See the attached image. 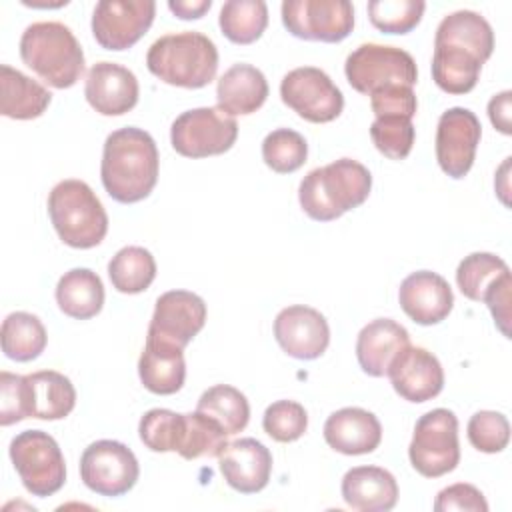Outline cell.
<instances>
[{"instance_id":"cell-23","label":"cell","mask_w":512,"mask_h":512,"mask_svg":"<svg viewBox=\"0 0 512 512\" xmlns=\"http://www.w3.org/2000/svg\"><path fill=\"white\" fill-rule=\"evenodd\" d=\"M406 346H410V334L402 324L392 318H376L360 330L356 358L368 376L382 378Z\"/></svg>"},{"instance_id":"cell-21","label":"cell","mask_w":512,"mask_h":512,"mask_svg":"<svg viewBox=\"0 0 512 512\" xmlns=\"http://www.w3.org/2000/svg\"><path fill=\"white\" fill-rule=\"evenodd\" d=\"M20 404L24 418L62 420L76 406V390L68 376L40 370L20 378Z\"/></svg>"},{"instance_id":"cell-28","label":"cell","mask_w":512,"mask_h":512,"mask_svg":"<svg viewBox=\"0 0 512 512\" xmlns=\"http://www.w3.org/2000/svg\"><path fill=\"white\" fill-rule=\"evenodd\" d=\"M52 94L20 70L0 66V112L14 120H32L46 112Z\"/></svg>"},{"instance_id":"cell-45","label":"cell","mask_w":512,"mask_h":512,"mask_svg":"<svg viewBox=\"0 0 512 512\" xmlns=\"http://www.w3.org/2000/svg\"><path fill=\"white\" fill-rule=\"evenodd\" d=\"M510 288H512V278H510V272L500 276L484 294L482 302H486V306L490 308L492 312V318H494V324L500 328V332L510 338V330H508V324H510Z\"/></svg>"},{"instance_id":"cell-39","label":"cell","mask_w":512,"mask_h":512,"mask_svg":"<svg viewBox=\"0 0 512 512\" xmlns=\"http://www.w3.org/2000/svg\"><path fill=\"white\" fill-rule=\"evenodd\" d=\"M370 138L380 154H384L390 160H404L416 138V130L412 120L398 118V116H386L376 118L370 124Z\"/></svg>"},{"instance_id":"cell-48","label":"cell","mask_w":512,"mask_h":512,"mask_svg":"<svg viewBox=\"0 0 512 512\" xmlns=\"http://www.w3.org/2000/svg\"><path fill=\"white\" fill-rule=\"evenodd\" d=\"M212 6V0H170L168 8L182 20L202 18Z\"/></svg>"},{"instance_id":"cell-38","label":"cell","mask_w":512,"mask_h":512,"mask_svg":"<svg viewBox=\"0 0 512 512\" xmlns=\"http://www.w3.org/2000/svg\"><path fill=\"white\" fill-rule=\"evenodd\" d=\"M422 0H372L368 2V18L374 28L384 34H408L424 14Z\"/></svg>"},{"instance_id":"cell-18","label":"cell","mask_w":512,"mask_h":512,"mask_svg":"<svg viewBox=\"0 0 512 512\" xmlns=\"http://www.w3.org/2000/svg\"><path fill=\"white\" fill-rule=\"evenodd\" d=\"M88 104L102 116H122L130 112L140 96V86L132 70L116 62H96L84 84Z\"/></svg>"},{"instance_id":"cell-42","label":"cell","mask_w":512,"mask_h":512,"mask_svg":"<svg viewBox=\"0 0 512 512\" xmlns=\"http://www.w3.org/2000/svg\"><path fill=\"white\" fill-rule=\"evenodd\" d=\"M182 414L168 408L148 410L138 424L142 444L152 452H176Z\"/></svg>"},{"instance_id":"cell-35","label":"cell","mask_w":512,"mask_h":512,"mask_svg":"<svg viewBox=\"0 0 512 512\" xmlns=\"http://www.w3.org/2000/svg\"><path fill=\"white\" fill-rule=\"evenodd\" d=\"M228 434L222 430L218 422L208 418L206 414L194 410L182 414L176 452L184 460H196L204 456H218L224 448Z\"/></svg>"},{"instance_id":"cell-25","label":"cell","mask_w":512,"mask_h":512,"mask_svg":"<svg viewBox=\"0 0 512 512\" xmlns=\"http://www.w3.org/2000/svg\"><path fill=\"white\" fill-rule=\"evenodd\" d=\"M138 376L144 388L152 394H176L186 380L184 348L146 336V344L138 360Z\"/></svg>"},{"instance_id":"cell-46","label":"cell","mask_w":512,"mask_h":512,"mask_svg":"<svg viewBox=\"0 0 512 512\" xmlns=\"http://www.w3.org/2000/svg\"><path fill=\"white\" fill-rule=\"evenodd\" d=\"M20 374L2 372L0 374V424L10 426L20 420L22 404H20Z\"/></svg>"},{"instance_id":"cell-34","label":"cell","mask_w":512,"mask_h":512,"mask_svg":"<svg viewBox=\"0 0 512 512\" xmlns=\"http://www.w3.org/2000/svg\"><path fill=\"white\" fill-rule=\"evenodd\" d=\"M218 24L230 42L252 44L268 26V6L264 0H228L220 8Z\"/></svg>"},{"instance_id":"cell-1","label":"cell","mask_w":512,"mask_h":512,"mask_svg":"<svg viewBox=\"0 0 512 512\" xmlns=\"http://www.w3.org/2000/svg\"><path fill=\"white\" fill-rule=\"evenodd\" d=\"M160 156L154 138L136 126L108 134L102 150L100 178L108 196L134 204L150 196L158 182Z\"/></svg>"},{"instance_id":"cell-12","label":"cell","mask_w":512,"mask_h":512,"mask_svg":"<svg viewBox=\"0 0 512 512\" xmlns=\"http://www.w3.org/2000/svg\"><path fill=\"white\" fill-rule=\"evenodd\" d=\"M140 466L134 452L118 440H96L80 458V478L100 496H122L134 488Z\"/></svg>"},{"instance_id":"cell-6","label":"cell","mask_w":512,"mask_h":512,"mask_svg":"<svg viewBox=\"0 0 512 512\" xmlns=\"http://www.w3.org/2000/svg\"><path fill=\"white\" fill-rule=\"evenodd\" d=\"M412 468L426 478H440L460 462L458 418L448 408H434L422 414L414 426L408 446Z\"/></svg>"},{"instance_id":"cell-9","label":"cell","mask_w":512,"mask_h":512,"mask_svg":"<svg viewBox=\"0 0 512 512\" xmlns=\"http://www.w3.org/2000/svg\"><path fill=\"white\" fill-rule=\"evenodd\" d=\"M238 138L234 116L218 106H202L182 112L170 128L172 148L184 158H208L228 152Z\"/></svg>"},{"instance_id":"cell-19","label":"cell","mask_w":512,"mask_h":512,"mask_svg":"<svg viewBox=\"0 0 512 512\" xmlns=\"http://www.w3.org/2000/svg\"><path fill=\"white\" fill-rule=\"evenodd\" d=\"M216 458L226 484L236 492L256 494L266 488L272 474V454L260 440L226 442Z\"/></svg>"},{"instance_id":"cell-41","label":"cell","mask_w":512,"mask_h":512,"mask_svg":"<svg viewBox=\"0 0 512 512\" xmlns=\"http://www.w3.org/2000/svg\"><path fill=\"white\" fill-rule=\"evenodd\" d=\"M470 444L484 454L502 452L510 442V422L502 412L480 410L466 426Z\"/></svg>"},{"instance_id":"cell-26","label":"cell","mask_w":512,"mask_h":512,"mask_svg":"<svg viewBox=\"0 0 512 512\" xmlns=\"http://www.w3.org/2000/svg\"><path fill=\"white\" fill-rule=\"evenodd\" d=\"M268 98V80L252 64L230 66L216 84L218 108L230 116H246L256 112Z\"/></svg>"},{"instance_id":"cell-15","label":"cell","mask_w":512,"mask_h":512,"mask_svg":"<svg viewBox=\"0 0 512 512\" xmlns=\"http://www.w3.org/2000/svg\"><path fill=\"white\" fill-rule=\"evenodd\" d=\"M206 324V302L188 290H168L154 306L148 326L152 338L186 348Z\"/></svg>"},{"instance_id":"cell-5","label":"cell","mask_w":512,"mask_h":512,"mask_svg":"<svg viewBox=\"0 0 512 512\" xmlns=\"http://www.w3.org/2000/svg\"><path fill=\"white\" fill-rule=\"evenodd\" d=\"M48 214L58 238L70 248H94L108 232V214L84 180L58 182L48 194Z\"/></svg>"},{"instance_id":"cell-27","label":"cell","mask_w":512,"mask_h":512,"mask_svg":"<svg viewBox=\"0 0 512 512\" xmlns=\"http://www.w3.org/2000/svg\"><path fill=\"white\" fill-rule=\"evenodd\" d=\"M484 62L468 48L434 42L432 80L446 94H468L478 84Z\"/></svg>"},{"instance_id":"cell-22","label":"cell","mask_w":512,"mask_h":512,"mask_svg":"<svg viewBox=\"0 0 512 512\" xmlns=\"http://www.w3.org/2000/svg\"><path fill=\"white\" fill-rule=\"evenodd\" d=\"M324 440L332 450L346 456L370 454L382 442V426L372 412L346 406L326 418Z\"/></svg>"},{"instance_id":"cell-8","label":"cell","mask_w":512,"mask_h":512,"mask_svg":"<svg viewBox=\"0 0 512 512\" xmlns=\"http://www.w3.org/2000/svg\"><path fill=\"white\" fill-rule=\"evenodd\" d=\"M344 74L348 84L366 96L396 84L412 88L418 80L416 62L406 50L374 42L360 44L348 54Z\"/></svg>"},{"instance_id":"cell-2","label":"cell","mask_w":512,"mask_h":512,"mask_svg":"<svg viewBox=\"0 0 512 512\" xmlns=\"http://www.w3.org/2000/svg\"><path fill=\"white\" fill-rule=\"evenodd\" d=\"M372 190L370 170L352 158H340L310 170L298 188L302 210L316 222H330L366 202Z\"/></svg>"},{"instance_id":"cell-7","label":"cell","mask_w":512,"mask_h":512,"mask_svg":"<svg viewBox=\"0 0 512 512\" xmlns=\"http://www.w3.org/2000/svg\"><path fill=\"white\" fill-rule=\"evenodd\" d=\"M10 460L24 488L38 498L56 494L66 482V462L58 442L44 430H24L10 442Z\"/></svg>"},{"instance_id":"cell-33","label":"cell","mask_w":512,"mask_h":512,"mask_svg":"<svg viewBox=\"0 0 512 512\" xmlns=\"http://www.w3.org/2000/svg\"><path fill=\"white\" fill-rule=\"evenodd\" d=\"M112 286L122 294H140L156 278V260L142 246H124L108 262Z\"/></svg>"},{"instance_id":"cell-31","label":"cell","mask_w":512,"mask_h":512,"mask_svg":"<svg viewBox=\"0 0 512 512\" xmlns=\"http://www.w3.org/2000/svg\"><path fill=\"white\" fill-rule=\"evenodd\" d=\"M2 352L16 362L36 360L48 342V334L38 316L30 312H12L4 318L2 330Z\"/></svg>"},{"instance_id":"cell-4","label":"cell","mask_w":512,"mask_h":512,"mask_svg":"<svg viewBox=\"0 0 512 512\" xmlns=\"http://www.w3.org/2000/svg\"><path fill=\"white\" fill-rule=\"evenodd\" d=\"M20 58L52 88L74 86L84 74V52L62 22H34L20 38Z\"/></svg>"},{"instance_id":"cell-32","label":"cell","mask_w":512,"mask_h":512,"mask_svg":"<svg viewBox=\"0 0 512 512\" xmlns=\"http://www.w3.org/2000/svg\"><path fill=\"white\" fill-rule=\"evenodd\" d=\"M196 410L218 422L228 436L242 432L250 420V404L246 396L230 384H216L204 390Z\"/></svg>"},{"instance_id":"cell-40","label":"cell","mask_w":512,"mask_h":512,"mask_svg":"<svg viewBox=\"0 0 512 512\" xmlns=\"http://www.w3.org/2000/svg\"><path fill=\"white\" fill-rule=\"evenodd\" d=\"M264 432L276 442H294L308 428V414L296 400H276L262 416Z\"/></svg>"},{"instance_id":"cell-24","label":"cell","mask_w":512,"mask_h":512,"mask_svg":"<svg viewBox=\"0 0 512 512\" xmlns=\"http://www.w3.org/2000/svg\"><path fill=\"white\" fill-rule=\"evenodd\" d=\"M340 490L344 502L360 512H388L398 502V482L380 466L350 468Z\"/></svg>"},{"instance_id":"cell-16","label":"cell","mask_w":512,"mask_h":512,"mask_svg":"<svg viewBox=\"0 0 512 512\" xmlns=\"http://www.w3.org/2000/svg\"><path fill=\"white\" fill-rule=\"evenodd\" d=\"M274 338L288 356L296 360H316L330 344V326L316 308L294 304L278 312Z\"/></svg>"},{"instance_id":"cell-44","label":"cell","mask_w":512,"mask_h":512,"mask_svg":"<svg viewBox=\"0 0 512 512\" xmlns=\"http://www.w3.org/2000/svg\"><path fill=\"white\" fill-rule=\"evenodd\" d=\"M434 510L436 512H450V510H458V512H488V502H486L484 494L476 486L466 484V482H458V484L442 488L436 494Z\"/></svg>"},{"instance_id":"cell-17","label":"cell","mask_w":512,"mask_h":512,"mask_svg":"<svg viewBox=\"0 0 512 512\" xmlns=\"http://www.w3.org/2000/svg\"><path fill=\"white\" fill-rule=\"evenodd\" d=\"M386 376L390 378L396 394L414 404L436 398L444 388V370L440 360L420 346H406L392 360Z\"/></svg>"},{"instance_id":"cell-3","label":"cell","mask_w":512,"mask_h":512,"mask_svg":"<svg viewBox=\"0 0 512 512\" xmlns=\"http://www.w3.org/2000/svg\"><path fill=\"white\" fill-rule=\"evenodd\" d=\"M146 66L170 86L204 88L216 76L218 48L196 30L164 34L148 48Z\"/></svg>"},{"instance_id":"cell-14","label":"cell","mask_w":512,"mask_h":512,"mask_svg":"<svg viewBox=\"0 0 512 512\" xmlns=\"http://www.w3.org/2000/svg\"><path fill=\"white\" fill-rule=\"evenodd\" d=\"M482 126L478 116L462 106L448 108L436 126V160L444 174L454 180L464 178L476 158Z\"/></svg>"},{"instance_id":"cell-30","label":"cell","mask_w":512,"mask_h":512,"mask_svg":"<svg viewBox=\"0 0 512 512\" xmlns=\"http://www.w3.org/2000/svg\"><path fill=\"white\" fill-rule=\"evenodd\" d=\"M434 42L456 44L488 60L494 52V32L484 16L474 10H456L444 16L436 28Z\"/></svg>"},{"instance_id":"cell-13","label":"cell","mask_w":512,"mask_h":512,"mask_svg":"<svg viewBox=\"0 0 512 512\" xmlns=\"http://www.w3.org/2000/svg\"><path fill=\"white\" fill-rule=\"evenodd\" d=\"M154 16V0H100L92 12V34L106 50H128L148 32Z\"/></svg>"},{"instance_id":"cell-43","label":"cell","mask_w":512,"mask_h":512,"mask_svg":"<svg viewBox=\"0 0 512 512\" xmlns=\"http://www.w3.org/2000/svg\"><path fill=\"white\" fill-rule=\"evenodd\" d=\"M370 106L376 118H386V116H398V118H408L412 120L418 108L416 94L410 86H386L370 94Z\"/></svg>"},{"instance_id":"cell-10","label":"cell","mask_w":512,"mask_h":512,"mask_svg":"<svg viewBox=\"0 0 512 512\" xmlns=\"http://www.w3.org/2000/svg\"><path fill=\"white\" fill-rule=\"evenodd\" d=\"M280 98L300 118L326 124L336 120L344 108V96L332 78L316 66L290 70L280 82Z\"/></svg>"},{"instance_id":"cell-37","label":"cell","mask_w":512,"mask_h":512,"mask_svg":"<svg viewBox=\"0 0 512 512\" xmlns=\"http://www.w3.org/2000/svg\"><path fill=\"white\" fill-rule=\"evenodd\" d=\"M308 158L306 138L292 128H276L262 140V160L278 174H290L304 166Z\"/></svg>"},{"instance_id":"cell-47","label":"cell","mask_w":512,"mask_h":512,"mask_svg":"<svg viewBox=\"0 0 512 512\" xmlns=\"http://www.w3.org/2000/svg\"><path fill=\"white\" fill-rule=\"evenodd\" d=\"M510 110H512V92L510 90H504V92L492 96L488 102V118H490L492 126L506 136L512 134Z\"/></svg>"},{"instance_id":"cell-29","label":"cell","mask_w":512,"mask_h":512,"mask_svg":"<svg viewBox=\"0 0 512 512\" xmlns=\"http://www.w3.org/2000/svg\"><path fill=\"white\" fill-rule=\"evenodd\" d=\"M56 302L70 318H94L104 306V284L90 268H72L56 284Z\"/></svg>"},{"instance_id":"cell-11","label":"cell","mask_w":512,"mask_h":512,"mask_svg":"<svg viewBox=\"0 0 512 512\" xmlns=\"http://www.w3.org/2000/svg\"><path fill=\"white\" fill-rule=\"evenodd\" d=\"M284 28L302 40L336 44L354 28V8L348 0H284Z\"/></svg>"},{"instance_id":"cell-20","label":"cell","mask_w":512,"mask_h":512,"mask_svg":"<svg viewBox=\"0 0 512 512\" xmlns=\"http://www.w3.org/2000/svg\"><path fill=\"white\" fill-rule=\"evenodd\" d=\"M398 302L404 314L422 326L442 322L454 308L450 284L432 270L408 274L398 288Z\"/></svg>"},{"instance_id":"cell-36","label":"cell","mask_w":512,"mask_h":512,"mask_svg":"<svg viewBox=\"0 0 512 512\" xmlns=\"http://www.w3.org/2000/svg\"><path fill=\"white\" fill-rule=\"evenodd\" d=\"M508 272L510 268L500 256L490 252H472L458 264L456 284L468 300L482 302L486 290Z\"/></svg>"}]
</instances>
